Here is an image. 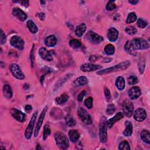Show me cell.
Instances as JSON below:
<instances>
[{
  "label": "cell",
  "mask_w": 150,
  "mask_h": 150,
  "mask_svg": "<svg viewBox=\"0 0 150 150\" xmlns=\"http://www.w3.org/2000/svg\"><path fill=\"white\" fill-rule=\"evenodd\" d=\"M128 2H129V3L131 4L132 5H136V4L138 2V0H135V1H129Z\"/></svg>",
  "instance_id": "obj_53"
},
{
  "label": "cell",
  "mask_w": 150,
  "mask_h": 150,
  "mask_svg": "<svg viewBox=\"0 0 150 150\" xmlns=\"http://www.w3.org/2000/svg\"><path fill=\"white\" fill-rule=\"evenodd\" d=\"M104 52L107 55H112L115 52V47L111 44L107 45L104 47Z\"/></svg>",
  "instance_id": "obj_32"
},
{
  "label": "cell",
  "mask_w": 150,
  "mask_h": 150,
  "mask_svg": "<svg viewBox=\"0 0 150 150\" xmlns=\"http://www.w3.org/2000/svg\"><path fill=\"white\" fill-rule=\"evenodd\" d=\"M37 16L40 20H44V19L45 18V15L44 13H38Z\"/></svg>",
  "instance_id": "obj_52"
},
{
  "label": "cell",
  "mask_w": 150,
  "mask_h": 150,
  "mask_svg": "<svg viewBox=\"0 0 150 150\" xmlns=\"http://www.w3.org/2000/svg\"><path fill=\"white\" fill-rule=\"evenodd\" d=\"M50 114L54 118H62L61 117L62 116L63 113H62V111L60 110H59V108H54L52 110H51Z\"/></svg>",
  "instance_id": "obj_33"
},
{
  "label": "cell",
  "mask_w": 150,
  "mask_h": 150,
  "mask_svg": "<svg viewBox=\"0 0 150 150\" xmlns=\"http://www.w3.org/2000/svg\"><path fill=\"white\" fill-rule=\"evenodd\" d=\"M6 42V36L2 29H1V45H4Z\"/></svg>",
  "instance_id": "obj_47"
},
{
  "label": "cell",
  "mask_w": 150,
  "mask_h": 150,
  "mask_svg": "<svg viewBox=\"0 0 150 150\" xmlns=\"http://www.w3.org/2000/svg\"><path fill=\"white\" fill-rule=\"evenodd\" d=\"M86 38L89 42L94 45L99 44L104 40L103 38L101 36L91 30L88 32V33L86 34Z\"/></svg>",
  "instance_id": "obj_8"
},
{
  "label": "cell",
  "mask_w": 150,
  "mask_h": 150,
  "mask_svg": "<svg viewBox=\"0 0 150 150\" xmlns=\"http://www.w3.org/2000/svg\"><path fill=\"white\" fill-rule=\"evenodd\" d=\"M23 88H24L25 90H28V89H29V84H28V83L24 84V85H23Z\"/></svg>",
  "instance_id": "obj_54"
},
{
  "label": "cell",
  "mask_w": 150,
  "mask_h": 150,
  "mask_svg": "<svg viewBox=\"0 0 150 150\" xmlns=\"http://www.w3.org/2000/svg\"><path fill=\"white\" fill-rule=\"evenodd\" d=\"M141 139L147 144H150V134L148 130L144 129L140 134Z\"/></svg>",
  "instance_id": "obj_28"
},
{
  "label": "cell",
  "mask_w": 150,
  "mask_h": 150,
  "mask_svg": "<svg viewBox=\"0 0 150 150\" xmlns=\"http://www.w3.org/2000/svg\"><path fill=\"white\" fill-rule=\"evenodd\" d=\"M137 19V15L135 14V12H130L126 19V23H131L134 22Z\"/></svg>",
  "instance_id": "obj_34"
},
{
  "label": "cell",
  "mask_w": 150,
  "mask_h": 150,
  "mask_svg": "<svg viewBox=\"0 0 150 150\" xmlns=\"http://www.w3.org/2000/svg\"><path fill=\"white\" fill-rule=\"evenodd\" d=\"M138 78L134 75H131L128 78V83L129 85H134L138 83Z\"/></svg>",
  "instance_id": "obj_41"
},
{
  "label": "cell",
  "mask_w": 150,
  "mask_h": 150,
  "mask_svg": "<svg viewBox=\"0 0 150 150\" xmlns=\"http://www.w3.org/2000/svg\"><path fill=\"white\" fill-rule=\"evenodd\" d=\"M71 76V74L69 75V74H67L65 76H64L62 79H60V80H59L57 81V83L55 85V88H54V90H57L56 88H57L58 87H59L60 86H62L66 80H67V79Z\"/></svg>",
  "instance_id": "obj_38"
},
{
  "label": "cell",
  "mask_w": 150,
  "mask_h": 150,
  "mask_svg": "<svg viewBox=\"0 0 150 150\" xmlns=\"http://www.w3.org/2000/svg\"><path fill=\"white\" fill-rule=\"evenodd\" d=\"M40 3L42 4H45V1H40Z\"/></svg>",
  "instance_id": "obj_56"
},
{
  "label": "cell",
  "mask_w": 150,
  "mask_h": 150,
  "mask_svg": "<svg viewBox=\"0 0 150 150\" xmlns=\"http://www.w3.org/2000/svg\"><path fill=\"white\" fill-rule=\"evenodd\" d=\"M115 107L114 105V104H111L108 105L107 108L106 109V112L108 115H112V114H114V112H115Z\"/></svg>",
  "instance_id": "obj_42"
},
{
  "label": "cell",
  "mask_w": 150,
  "mask_h": 150,
  "mask_svg": "<svg viewBox=\"0 0 150 150\" xmlns=\"http://www.w3.org/2000/svg\"><path fill=\"white\" fill-rule=\"evenodd\" d=\"M102 66L98 64H94L92 63H84L81 65L80 70L83 72H90L97 70H100Z\"/></svg>",
  "instance_id": "obj_14"
},
{
  "label": "cell",
  "mask_w": 150,
  "mask_h": 150,
  "mask_svg": "<svg viewBox=\"0 0 150 150\" xmlns=\"http://www.w3.org/2000/svg\"><path fill=\"white\" fill-rule=\"evenodd\" d=\"M45 45L47 47H53L57 43V39L54 35H49L44 40Z\"/></svg>",
  "instance_id": "obj_21"
},
{
  "label": "cell",
  "mask_w": 150,
  "mask_h": 150,
  "mask_svg": "<svg viewBox=\"0 0 150 150\" xmlns=\"http://www.w3.org/2000/svg\"><path fill=\"white\" fill-rule=\"evenodd\" d=\"M130 66V62L128 60H126L124 62H122L121 63H120L116 65H114L112 67L104 69L101 70H99L97 72V74L98 75H103L108 74L112 72L118 71L120 70H124L127 69L129 66Z\"/></svg>",
  "instance_id": "obj_1"
},
{
  "label": "cell",
  "mask_w": 150,
  "mask_h": 150,
  "mask_svg": "<svg viewBox=\"0 0 150 150\" xmlns=\"http://www.w3.org/2000/svg\"><path fill=\"white\" fill-rule=\"evenodd\" d=\"M146 118V112L145 109L142 108H139L137 109L134 112V118L135 120L141 122L145 120Z\"/></svg>",
  "instance_id": "obj_15"
},
{
  "label": "cell",
  "mask_w": 150,
  "mask_h": 150,
  "mask_svg": "<svg viewBox=\"0 0 150 150\" xmlns=\"http://www.w3.org/2000/svg\"><path fill=\"white\" fill-rule=\"evenodd\" d=\"M88 83V80L85 76H80L77 77L75 80L73 82V86L74 87H77L82 86L86 85Z\"/></svg>",
  "instance_id": "obj_20"
},
{
  "label": "cell",
  "mask_w": 150,
  "mask_h": 150,
  "mask_svg": "<svg viewBox=\"0 0 150 150\" xmlns=\"http://www.w3.org/2000/svg\"><path fill=\"white\" fill-rule=\"evenodd\" d=\"M104 95L105 96V98H107V100L108 101H109L111 98V93H110V90L107 87H105L104 89Z\"/></svg>",
  "instance_id": "obj_46"
},
{
  "label": "cell",
  "mask_w": 150,
  "mask_h": 150,
  "mask_svg": "<svg viewBox=\"0 0 150 150\" xmlns=\"http://www.w3.org/2000/svg\"><path fill=\"white\" fill-rule=\"evenodd\" d=\"M122 110L124 114L127 117H131L134 111V105L129 100H125L122 103Z\"/></svg>",
  "instance_id": "obj_10"
},
{
  "label": "cell",
  "mask_w": 150,
  "mask_h": 150,
  "mask_svg": "<svg viewBox=\"0 0 150 150\" xmlns=\"http://www.w3.org/2000/svg\"><path fill=\"white\" fill-rule=\"evenodd\" d=\"M126 33L129 35H134L137 32V29L133 26H127L125 29Z\"/></svg>",
  "instance_id": "obj_37"
},
{
  "label": "cell",
  "mask_w": 150,
  "mask_h": 150,
  "mask_svg": "<svg viewBox=\"0 0 150 150\" xmlns=\"http://www.w3.org/2000/svg\"><path fill=\"white\" fill-rule=\"evenodd\" d=\"M100 56H97V55H91L90 56V57H89V61L91 62H96L97 60H98L99 59Z\"/></svg>",
  "instance_id": "obj_49"
},
{
  "label": "cell",
  "mask_w": 150,
  "mask_h": 150,
  "mask_svg": "<svg viewBox=\"0 0 150 150\" xmlns=\"http://www.w3.org/2000/svg\"><path fill=\"white\" fill-rule=\"evenodd\" d=\"M115 86L119 90H123L125 86V82L124 77L121 76H118L115 80Z\"/></svg>",
  "instance_id": "obj_27"
},
{
  "label": "cell",
  "mask_w": 150,
  "mask_h": 150,
  "mask_svg": "<svg viewBox=\"0 0 150 150\" xmlns=\"http://www.w3.org/2000/svg\"><path fill=\"white\" fill-rule=\"evenodd\" d=\"M26 25L31 33L35 34L38 31V26L32 20H29L26 23Z\"/></svg>",
  "instance_id": "obj_30"
},
{
  "label": "cell",
  "mask_w": 150,
  "mask_h": 150,
  "mask_svg": "<svg viewBox=\"0 0 150 150\" xmlns=\"http://www.w3.org/2000/svg\"><path fill=\"white\" fill-rule=\"evenodd\" d=\"M145 60L144 59H141L138 63V69L140 74H143L145 70Z\"/></svg>",
  "instance_id": "obj_40"
},
{
  "label": "cell",
  "mask_w": 150,
  "mask_h": 150,
  "mask_svg": "<svg viewBox=\"0 0 150 150\" xmlns=\"http://www.w3.org/2000/svg\"><path fill=\"white\" fill-rule=\"evenodd\" d=\"M118 37V31L115 28H110L108 30L107 32V38L111 42H115Z\"/></svg>",
  "instance_id": "obj_19"
},
{
  "label": "cell",
  "mask_w": 150,
  "mask_h": 150,
  "mask_svg": "<svg viewBox=\"0 0 150 150\" xmlns=\"http://www.w3.org/2000/svg\"><path fill=\"white\" fill-rule=\"evenodd\" d=\"M38 114V111H36L32 115L30 121L29 122V124L28 127H26L25 131V137L26 139H30L32 137V134H33V130L34 128L35 122L37 117Z\"/></svg>",
  "instance_id": "obj_4"
},
{
  "label": "cell",
  "mask_w": 150,
  "mask_h": 150,
  "mask_svg": "<svg viewBox=\"0 0 150 150\" xmlns=\"http://www.w3.org/2000/svg\"><path fill=\"white\" fill-rule=\"evenodd\" d=\"M9 70L12 74L16 79L22 80L25 78V75L22 72L20 66L16 63H12L9 66Z\"/></svg>",
  "instance_id": "obj_7"
},
{
  "label": "cell",
  "mask_w": 150,
  "mask_h": 150,
  "mask_svg": "<svg viewBox=\"0 0 150 150\" xmlns=\"http://www.w3.org/2000/svg\"><path fill=\"white\" fill-rule=\"evenodd\" d=\"M116 8V5L114 1H109L106 5V9L107 11H112Z\"/></svg>",
  "instance_id": "obj_45"
},
{
  "label": "cell",
  "mask_w": 150,
  "mask_h": 150,
  "mask_svg": "<svg viewBox=\"0 0 150 150\" xmlns=\"http://www.w3.org/2000/svg\"><path fill=\"white\" fill-rule=\"evenodd\" d=\"M57 146L62 149H66L69 147V141L66 135L60 131L55 132L54 135Z\"/></svg>",
  "instance_id": "obj_2"
},
{
  "label": "cell",
  "mask_w": 150,
  "mask_h": 150,
  "mask_svg": "<svg viewBox=\"0 0 150 150\" xmlns=\"http://www.w3.org/2000/svg\"><path fill=\"white\" fill-rule=\"evenodd\" d=\"M77 115L80 120L87 125H90L92 123V119L88 112L82 107H80L77 110Z\"/></svg>",
  "instance_id": "obj_5"
},
{
  "label": "cell",
  "mask_w": 150,
  "mask_h": 150,
  "mask_svg": "<svg viewBox=\"0 0 150 150\" xmlns=\"http://www.w3.org/2000/svg\"><path fill=\"white\" fill-rule=\"evenodd\" d=\"M51 133V129H50V127L48 124H46L44 126V128H43V138L44 140H45L48 136Z\"/></svg>",
  "instance_id": "obj_36"
},
{
  "label": "cell",
  "mask_w": 150,
  "mask_h": 150,
  "mask_svg": "<svg viewBox=\"0 0 150 150\" xmlns=\"http://www.w3.org/2000/svg\"><path fill=\"white\" fill-rule=\"evenodd\" d=\"M10 43L13 47L19 50H22L24 48V40L20 36L16 35L13 36L11 39Z\"/></svg>",
  "instance_id": "obj_11"
},
{
  "label": "cell",
  "mask_w": 150,
  "mask_h": 150,
  "mask_svg": "<svg viewBox=\"0 0 150 150\" xmlns=\"http://www.w3.org/2000/svg\"><path fill=\"white\" fill-rule=\"evenodd\" d=\"M128 96L131 100L137 99L141 94V91L139 87L134 86L128 91Z\"/></svg>",
  "instance_id": "obj_16"
},
{
  "label": "cell",
  "mask_w": 150,
  "mask_h": 150,
  "mask_svg": "<svg viewBox=\"0 0 150 150\" xmlns=\"http://www.w3.org/2000/svg\"><path fill=\"white\" fill-rule=\"evenodd\" d=\"M53 50H47L46 48L42 47H40L39 50V54L42 59L46 61H52L53 60Z\"/></svg>",
  "instance_id": "obj_13"
},
{
  "label": "cell",
  "mask_w": 150,
  "mask_h": 150,
  "mask_svg": "<svg viewBox=\"0 0 150 150\" xmlns=\"http://www.w3.org/2000/svg\"><path fill=\"white\" fill-rule=\"evenodd\" d=\"M118 149L120 150L122 149H130V145L128 143V141L124 140L123 141H122L121 142H120V144H119V146H118Z\"/></svg>",
  "instance_id": "obj_39"
},
{
  "label": "cell",
  "mask_w": 150,
  "mask_h": 150,
  "mask_svg": "<svg viewBox=\"0 0 150 150\" xmlns=\"http://www.w3.org/2000/svg\"><path fill=\"white\" fill-rule=\"evenodd\" d=\"M18 2H20L22 5H23L25 7H28L29 6V1H18Z\"/></svg>",
  "instance_id": "obj_51"
},
{
  "label": "cell",
  "mask_w": 150,
  "mask_h": 150,
  "mask_svg": "<svg viewBox=\"0 0 150 150\" xmlns=\"http://www.w3.org/2000/svg\"><path fill=\"white\" fill-rule=\"evenodd\" d=\"M12 14L21 21H25L27 18L26 14L21 9L19 8H13Z\"/></svg>",
  "instance_id": "obj_17"
},
{
  "label": "cell",
  "mask_w": 150,
  "mask_h": 150,
  "mask_svg": "<svg viewBox=\"0 0 150 150\" xmlns=\"http://www.w3.org/2000/svg\"><path fill=\"white\" fill-rule=\"evenodd\" d=\"M86 91H84V90H83V91H82L78 95V96H77V100H78L79 102L82 101V100H83V99L84 96L86 95Z\"/></svg>",
  "instance_id": "obj_48"
},
{
  "label": "cell",
  "mask_w": 150,
  "mask_h": 150,
  "mask_svg": "<svg viewBox=\"0 0 150 150\" xmlns=\"http://www.w3.org/2000/svg\"><path fill=\"white\" fill-rule=\"evenodd\" d=\"M137 26L140 28H145L147 25H148V23L146 21H145V20H144L142 18H139L138 20H137Z\"/></svg>",
  "instance_id": "obj_43"
},
{
  "label": "cell",
  "mask_w": 150,
  "mask_h": 150,
  "mask_svg": "<svg viewBox=\"0 0 150 150\" xmlns=\"http://www.w3.org/2000/svg\"><path fill=\"white\" fill-rule=\"evenodd\" d=\"M69 137L71 142L73 143H76L79 139L80 134L77 130L71 129L69 131Z\"/></svg>",
  "instance_id": "obj_22"
},
{
  "label": "cell",
  "mask_w": 150,
  "mask_h": 150,
  "mask_svg": "<svg viewBox=\"0 0 150 150\" xmlns=\"http://www.w3.org/2000/svg\"><path fill=\"white\" fill-rule=\"evenodd\" d=\"M123 117H124V114L121 112H118L112 118L109 119L107 121V127H108L109 128H111L116 122L123 118Z\"/></svg>",
  "instance_id": "obj_18"
},
{
  "label": "cell",
  "mask_w": 150,
  "mask_h": 150,
  "mask_svg": "<svg viewBox=\"0 0 150 150\" xmlns=\"http://www.w3.org/2000/svg\"><path fill=\"white\" fill-rule=\"evenodd\" d=\"M68 99H69V96L66 93H63L61 96L56 98L55 102L56 103V104L59 105H62L65 103L68 100Z\"/></svg>",
  "instance_id": "obj_29"
},
{
  "label": "cell",
  "mask_w": 150,
  "mask_h": 150,
  "mask_svg": "<svg viewBox=\"0 0 150 150\" xmlns=\"http://www.w3.org/2000/svg\"><path fill=\"white\" fill-rule=\"evenodd\" d=\"M64 120L66 122V124L69 126V127H74L76 124V121L73 117V116L70 114H67L64 117Z\"/></svg>",
  "instance_id": "obj_31"
},
{
  "label": "cell",
  "mask_w": 150,
  "mask_h": 150,
  "mask_svg": "<svg viewBox=\"0 0 150 150\" xmlns=\"http://www.w3.org/2000/svg\"><path fill=\"white\" fill-rule=\"evenodd\" d=\"M47 110V106L46 105V106H45V107L43 108L41 113L39 115V117L38 118V121H37V123H36V127H35V131H34V134H34L35 137H36L38 135L39 131V130H40V129L42 127V125L43 124V120L45 118V116L46 115Z\"/></svg>",
  "instance_id": "obj_9"
},
{
  "label": "cell",
  "mask_w": 150,
  "mask_h": 150,
  "mask_svg": "<svg viewBox=\"0 0 150 150\" xmlns=\"http://www.w3.org/2000/svg\"><path fill=\"white\" fill-rule=\"evenodd\" d=\"M32 110V107L30 105H29V104H27L25 106V110L26 112L29 113Z\"/></svg>",
  "instance_id": "obj_50"
},
{
  "label": "cell",
  "mask_w": 150,
  "mask_h": 150,
  "mask_svg": "<svg viewBox=\"0 0 150 150\" xmlns=\"http://www.w3.org/2000/svg\"><path fill=\"white\" fill-rule=\"evenodd\" d=\"M69 45L71 47H72L73 49H77L81 46V43L80 40L74 39H71L70 40Z\"/></svg>",
  "instance_id": "obj_35"
},
{
  "label": "cell",
  "mask_w": 150,
  "mask_h": 150,
  "mask_svg": "<svg viewBox=\"0 0 150 150\" xmlns=\"http://www.w3.org/2000/svg\"><path fill=\"white\" fill-rule=\"evenodd\" d=\"M125 129L123 131V134L125 137H129L132 134L133 131V127L132 124L129 121H126L125 122Z\"/></svg>",
  "instance_id": "obj_23"
},
{
  "label": "cell",
  "mask_w": 150,
  "mask_h": 150,
  "mask_svg": "<svg viewBox=\"0 0 150 150\" xmlns=\"http://www.w3.org/2000/svg\"><path fill=\"white\" fill-rule=\"evenodd\" d=\"M36 149H41V147H40V145L38 144V145H37V146H36Z\"/></svg>",
  "instance_id": "obj_55"
},
{
  "label": "cell",
  "mask_w": 150,
  "mask_h": 150,
  "mask_svg": "<svg viewBox=\"0 0 150 150\" xmlns=\"http://www.w3.org/2000/svg\"><path fill=\"white\" fill-rule=\"evenodd\" d=\"M10 113L16 121L20 122H25L26 119V114L16 108H12L10 110Z\"/></svg>",
  "instance_id": "obj_12"
},
{
  "label": "cell",
  "mask_w": 150,
  "mask_h": 150,
  "mask_svg": "<svg viewBox=\"0 0 150 150\" xmlns=\"http://www.w3.org/2000/svg\"><path fill=\"white\" fill-rule=\"evenodd\" d=\"M93 99L91 97H87L85 100H84V105L86 107L89 109H91L93 107Z\"/></svg>",
  "instance_id": "obj_44"
},
{
  "label": "cell",
  "mask_w": 150,
  "mask_h": 150,
  "mask_svg": "<svg viewBox=\"0 0 150 150\" xmlns=\"http://www.w3.org/2000/svg\"><path fill=\"white\" fill-rule=\"evenodd\" d=\"M2 92L4 96L7 98H11L12 97L13 93L11 87L8 84H5L2 88Z\"/></svg>",
  "instance_id": "obj_26"
},
{
  "label": "cell",
  "mask_w": 150,
  "mask_h": 150,
  "mask_svg": "<svg viewBox=\"0 0 150 150\" xmlns=\"http://www.w3.org/2000/svg\"><path fill=\"white\" fill-rule=\"evenodd\" d=\"M131 42L134 49L137 50L148 49L149 47V43L142 38H134Z\"/></svg>",
  "instance_id": "obj_6"
},
{
  "label": "cell",
  "mask_w": 150,
  "mask_h": 150,
  "mask_svg": "<svg viewBox=\"0 0 150 150\" xmlns=\"http://www.w3.org/2000/svg\"><path fill=\"white\" fill-rule=\"evenodd\" d=\"M86 29H87V27L84 23H81L79 24L76 28V30H75L76 35L78 37H81L85 33Z\"/></svg>",
  "instance_id": "obj_25"
},
{
  "label": "cell",
  "mask_w": 150,
  "mask_h": 150,
  "mask_svg": "<svg viewBox=\"0 0 150 150\" xmlns=\"http://www.w3.org/2000/svg\"><path fill=\"white\" fill-rule=\"evenodd\" d=\"M124 50L128 53L129 54L132 55V56H135L137 53L136 52H135V49L134 47V46L132 45V43L131 41L130 40H128L125 45H124Z\"/></svg>",
  "instance_id": "obj_24"
},
{
  "label": "cell",
  "mask_w": 150,
  "mask_h": 150,
  "mask_svg": "<svg viewBox=\"0 0 150 150\" xmlns=\"http://www.w3.org/2000/svg\"><path fill=\"white\" fill-rule=\"evenodd\" d=\"M107 118L105 116H102L99 123V137L101 143H105L107 141Z\"/></svg>",
  "instance_id": "obj_3"
}]
</instances>
